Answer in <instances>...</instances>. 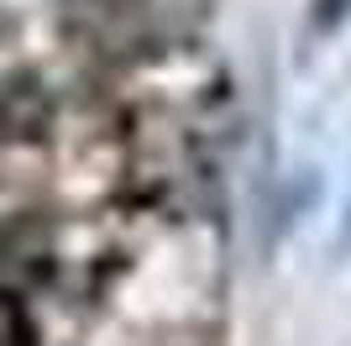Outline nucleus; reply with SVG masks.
Segmentation results:
<instances>
[{
	"label": "nucleus",
	"mask_w": 351,
	"mask_h": 346,
	"mask_svg": "<svg viewBox=\"0 0 351 346\" xmlns=\"http://www.w3.org/2000/svg\"><path fill=\"white\" fill-rule=\"evenodd\" d=\"M320 11H315V32H330L341 21V0H315Z\"/></svg>",
	"instance_id": "obj_1"
}]
</instances>
